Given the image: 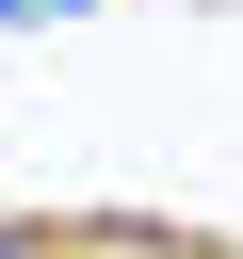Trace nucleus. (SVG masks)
I'll use <instances>...</instances> for the list:
<instances>
[{
    "mask_svg": "<svg viewBox=\"0 0 243 259\" xmlns=\"http://www.w3.org/2000/svg\"><path fill=\"white\" fill-rule=\"evenodd\" d=\"M0 259H65V227H32V210H0Z\"/></svg>",
    "mask_w": 243,
    "mask_h": 259,
    "instance_id": "f257e3e1",
    "label": "nucleus"
},
{
    "mask_svg": "<svg viewBox=\"0 0 243 259\" xmlns=\"http://www.w3.org/2000/svg\"><path fill=\"white\" fill-rule=\"evenodd\" d=\"M16 16H97V0H16Z\"/></svg>",
    "mask_w": 243,
    "mask_h": 259,
    "instance_id": "f03ea898",
    "label": "nucleus"
}]
</instances>
